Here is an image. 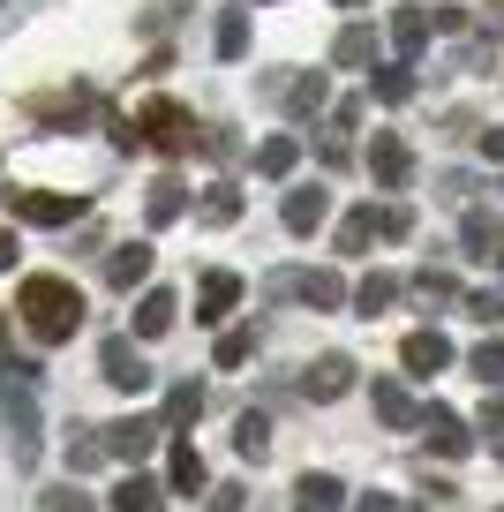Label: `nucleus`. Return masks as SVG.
I'll use <instances>...</instances> for the list:
<instances>
[{"label":"nucleus","instance_id":"1","mask_svg":"<svg viewBox=\"0 0 504 512\" xmlns=\"http://www.w3.org/2000/svg\"><path fill=\"white\" fill-rule=\"evenodd\" d=\"M196 113L181 106V98H143L136 113H113V144L121 151H136V144H151V151H166V159H181V151H196Z\"/></svg>","mask_w":504,"mask_h":512},{"label":"nucleus","instance_id":"2","mask_svg":"<svg viewBox=\"0 0 504 512\" xmlns=\"http://www.w3.org/2000/svg\"><path fill=\"white\" fill-rule=\"evenodd\" d=\"M16 317L31 324V339H46V347L76 339V324H83V294H76V279H53V272L23 279V294H16Z\"/></svg>","mask_w":504,"mask_h":512},{"label":"nucleus","instance_id":"3","mask_svg":"<svg viewBox=\"0 0 504 512\" xmlns=\"http://www.w3.org/2000/svg\"><path fill=\"white\" fill-rule=\"evenodd\" d=\"M166 437V422H151V415H121V422H106L98 430V445H106V460H151V445Z\"/></svg>","mask_w":504,"mask_h":512},{"label":"nucleus","instance_id":"4","mask_svg":"<svg viewBox=\"0 0 504 512\" xmlns=\"http://www.w3.org/2000/svg\"><path fill=\"white\" fill-rule=\"evenodd\" d=\"M8 211L31 226H76L83 219V196H61V189H16L8 196Z\"/></svg>","mask_w":504,"mask_h":512},{"label":"nucleus","instance_id":"5","mask_svg":"<svg viewBox=\"0 0 504 512\" xmlns=\"http://www.w3.org/2000/svg\"><path fill=\"white\" fill-rule=\"evenodd\" d=\"M301 392H309L316 407L347 400V392H354V362H347V354H316V362L301 369Z\"/></svg>","mask_w":504,"mask_h":512},{"label":"nucleus","instance_id":"6","mask_svg":"<svg viewBox=\"0 0 504 512\" xmlns=\"http://www.w3.org/2000/svg\"><path fill=\"white\" fill-rule=\"evenodd\" d=\"M98 369H106V384H121V392H151V362L136 354V339H106V347H98Z\"/></svg>","mask_w":504,"mask_h":512},{"label":"nucleus","instance_id":"7","mask_svg":"<svg viewBox=\"0 0 504 512\" xmlns=\"http://www.w3.org/2000/svg\"><path fill=\"white\" fill-rule=\"evenodd\" d=\"M151 264H158V256H151V241H121V249H113L106 256V287H143V279H151Z\"/></svg>","mask_w":504,"mask_h":512},{"label":"nucleus","instance_id":"8","mask_svg":"<svg viewBox=\"0 0 504 512\" xmlns=\"http://www.w3.org/2000/svg\"><path fill=\"white\" fill-rule=\"evenodd\" d=\"M286 294H301L309 309H347V279L339 272H286Z\"/></svg>","mask_w":504,"mask_h":512},{"label":"nucleus","instance_id":"9","mask_svg":"<svg viewBox=\"0 0 504 512\" xmlns=\"http://www.w3.org/2000/svg\"><path fill=\"white\" fill-rule=\"evenodd\" d=\"M422 445H429V452H444V460H459L474 437H467V422H459L452 407H429V415H422Z\"/></svg>","mask_w":504,"mask_h":512},{"label":"nucleus","instance_id":"10","mask_svg":"<svg viewBox=\"0 0 504 512\" xmlns=\"http://www.w3.org/2000/svg\"><path fill=\"white\" fill-rule=\"evenodd\" d=\"M459 241H467V256H474V264H497V256H504V219H497V211H467Z\"/></svg>","mask_w":504,"mask_h":512},{"label":"nucleus","instance_id":"11","mask_svg":"<svg viewBox=\"0 0 504 512\" xmlns=\"http://www.w3.org/2000/svg\"><path fill=\"white\" fill-rule=\"evenodd\" d=\"M264 91L279 98V106L294 113V121H309V113H316V106H324V98H331V91H324V76H294V83H286V76H271Z\"/></svg>","mask_w":504,"mask_h":512},{"label":"nucleus","instance_id":"12","mask_svg":"<svg viewBox=\"0 0 504 512\" xmlns=\"http://www.w3.org/2000/svg\"><path fill=\"white\" fill-rule=\"evenodd\" d=\"M369 174H377L384 189H407V174H414V151L399 144V136H377V144H369Z\"/></svg>","mask_w":504,"mask_h":512},{"label":"nucleus","instance_id":"13","mask_svg":"<svg viewBox=\"0 0 504 512\" xmlns=\"http://www.w3.org/2000/svg\"><path fill=\"white\" fill-rule=\"evenodd\" d=\"M279 219H286V234H316V226L331 219V196H324V189H286V211H279Z\"/></svg>","mask_w":504,"mask_h":512},{"label":"nucleus","instance_id":"14","mask_svg":"<svg viewBox=\"0 0 504 512\" xmlns=\"http://www.w3.org/2000/svg\"><path fill=\"white\" fill-rule=\"evenodd\" d=\"M399 362H407L414 377H437V369L452 362V339H444V332H407V347H399Z\"/></svg>","mask_w":504,"mask_h":512},{"label":"nucleus","instance_id":"15","mask_svg":"<svg viewBox=\"0 0 504 512\" xmlns=\"http://www.w3.org/2000/svg\"><path fill=\"white\" fill-rule=\"evenodd\" d=\"M174 317H181V302H174L166 287H151V294L136 302V332H143V339H166V332H174Z\"/></svg>","mask_w":504,"mask_h":512},{"label":"nucleus","instance_id":"16","mask_svg":"<svg viewBox=\"0 0 504 512\" xmlns=\"http://www.w3.org/2000/svg\"><path fill=\"white\" fill-rule=\"evenodd\" d=\"M369 400H377V422H392V430H414V422H422V407L407 400V384H392V377H377Z\"/></svg>","mask_w":504,"mask_h":512},{"label":"nucleus","instance_id":"17","mask_svg":"<svg viewBox=\"0 0 504 512\" xmlns=\"http://www.w3.org/2000/svg\"><path fill=\"white\" fill-rule=\"evenodd\" d=\"M166 482H174V490H204V482H211L204 452H196L189 437H174V452H166Z\"/></svg>","mask_w":504,"mask_h":512},{"label":"nucleus","instance_id":"18","mask_svg":"<svg viewBox=\"0 0 504 512\" xmlns=\"http://www.w3.org/2000/svg\"><path fill=\"white\" fill-rule=\"evenodd\" d=\"M234 302H241V279H234V272H211L204 287H196V317H204V324H219Z\"/></svg>","mask_w":504,"mask_h":512},{"label":"nucleus","instance_id":"19","mask_svg":"<svg viewBox=\"0 0 504 512\" xmlns=\"http://www.w3.org/2000/svg\"><path fill=\"white\" fill-rule=\"evenodd\" d=\"M31 113H38V121H68V128H76V121L98 113V98L91 91H61V98H31Z\"/></svg>","mask_w":504,"mask_h":512},{"label":"nucleus","instance_id":"20","mask_svg":"<svg viewBox=\"0 0 504 512\" xmlns=\"http://www.w3.org/2000/svg\"><path fill=\"white\" fill-rule=\"evenodd\" d=\"M294 505L301 512H339V505H347V482H339V475H301Z\"/></svg>","mask_w":504,"mask_h":512},{"label":"nucleus","instance_id":"21","mask_svg":"<svg viewBox=\"0 0 504 512\" xmlns=\"http://www.w3.org/2000/svg\"><path fill=\"white\" fill-rule=\"evenodd\" d=\"M392 46H399V61H414L429 46V8H392Z\"/></svg>","mask_w":504,"mask_h":512},{"label":"nucleus","instance_id":"22","mask_svg":"<svg viewBox=\"0 0 504 512\" xmlns=\"http://www.w3.org/2000/svg\"><path fill=\"white\" fill-rule=\"evenodd\" d=\"M196 415H204V392H196V384H174V392H166V437H181V430H196Z\"/></svg>","mask_w":504,"mask_h":512},{"label":"nucleus","instance_id":"23","mask_svg":"<svg viewBox=\"0 0 504 512\" xmlns=\"http://www.w3.org/2000/svg\"><path fill=\"white\" fill-rule=\"evenodd\" d=\"M347 302H354V309H362V317H384V309H392V302H399V279H392V272H369V279H362V287H354V294H347Z\"/></svg>","mask_w":504,"mask_h":512},{"label":"nucleus","instance_id":"24","mask_svg":"<svg viewBox=\"0 0 504 512\" xmlns=\"http://www.w3.org/2000/svg\"><path fill=\"white\" fill-rule=\"evenodd\" d=\"M113 512H166V490H158L151 475H128L121 490H113Z\"/></svg>","mask_w":504,"mask_h":512},{"label":"nucleus","instance_id":"25","mask_svg":"<svg viewBox=\"0 0 504 512\" xmlns=\"http://www.w3.org/2000/svg\"><path fill=\"white\" fill-rule=\"evenodd\" d=\"M369 91L384 98V106H407L414 98V68L407 61H392V68H377V76H369Z\"/></svg>","mask_w":504,"mask_h":512},{"label":"nucleus","instance_id":"26","mask_svg":"<svg viewBox=\"0 0 504 512\" xmlns=\"http://www.w3.org/2000/svg\"><path fill=\"white\" fill-rule=\"evenodd\" d=\"M369 53H377V31H369V23H354V31H339V46H331V61H339V68H362Z\"/></svg>","mask_w":504,"mask_h":512},{"label":"nucleus","instance_id":"27","mask_svg":"<svg viewBox=\"0 0 504 512\" xmlns=\"http://www.w3.org/2000/svg\"><path fill=\"white\" fill-rule=\"evenodd\" d=\"M181 211H189V189H181V181L166 174V181H158V189H151V226H174Z\"/></svg>","mask_w":504,"mask_h":512},{"label":"nucleus","instance_id":"28","mask_svg":"<svg viewBox=\"0 0 504 512\" xmlns=\"http://www.w3.org/2000/svg\"><path fill=\"white\" fill-rule=\"evenodd\" d=\"M204 219L211 226H234L241 219V189H234V181H211V189H204Z\"/></svg>","mask_w":504,"mask_h":512},{"label":"nucleus","instance_id":"29","mask_svg":"<svg viewBox=\"0 0 504 512\" xmlns=\"http://www.w3.org/2000/svg\"><path fill=\"white\" fill-rule=\"evenodd\" d=\"M294 159H301V144H294V136H271V144L256 151V174H271V181H279V174H294Z\"/></svg>","mask_w":504,"mask_h":512},{"label":"nucleus","instance_id":"30","mask_svg":"<svg viewBox=\"0 0 504 512\" xmlns=\"http://www.w3.org/2000/svg\"><path fill=\"white\" fill-rule=\"evenodd\" d=\"M467 362H474V377H482L489 392H504V339H482V347H474Z\"/></svg>","mask_w":504,"mask_h":512},{"label":"nucleus","instance_id":"31","mask_svg":"<svg viewBox=\"0 0 504 512\" xmlns=\"http://www.w3.org/2000/svg\"><path fill=\"white\" fill-rule=\"evenodd\" d=\"M369 241H377V211H354V219L339 226V256H362Z\"/></svg>","mask_w":504,"mask_h":512},{"label":"nucleus","instance_id":"32","mask_svg":"<svg viewBox=\"0 0 504 512\" xmlns=\"http://www.w3.org/2000/svg\"><path fill=\"white\" fill-rule=\"evenodd\" d=\"M211 46H219V61H241V53H249V16H219V38H211Z\"/></svg>","mask_w":504,"mask_h":512},{"label":"nucleus","instance_id":"33","mask_svg":"<svg viewBox=\"0 0 504 512\" xmlns=\"http://www.w3.org/2000/svg\"><path fill=\"white\" fill-rule=\"evenodd\" d=\"M234 445H241V460H264V452H271V422H264V415H241Z\"/></svg>","mask_w":504,"mask_h":512},{"label":"nucleus","instance_id":"34","mask_svg":"<svg viewBox=\"0 0 504 512\" xmlns=\"http://www.w3.org/2000/svg\"><path fill=\"white\" fill-rule=\"evenodd\" d=\"M414 294H422L429 309L437 302H459V287H452V272H414Z\"/></svg>","mask_w":504,"mask_h":512},{"label":"nucleus","instance_id":"35","mask_svg":"<svg viewBox=\"0 0 504 512\" xmlns=\"http://www.w3.org/2000/svg\"><path fill=\"white\" fill-rule=\"evenodd\" d=\"M98 460H106V445H98V437H68V475H91Z\"/></svg>","mask_w":504,"mask_h":512},{"label":"nucleus","instance_id":"36","mask_svg":"<svg viewBox=\"0 0 504 512\" xmlns=\"http://www.w3.org/2000/svg\"><path fill=\"white\" fill-rule=\"evenodd\" d=\"M377 234H384V241H407V234H414V211H407V204H384V211H377Z\"/></svg>","mask_w":504,"mask_h":512},{"label":"nucleus","instance_id":"37","mask_svg":"<svg viewBox=\"0 0 504 512\" xmlns=\"http://www.w3.org/2000/svg\"><path fill=\"white\" fill-rule=\"evenodd\" d=\"M249 354H256V332H226L219 339V369H241Z\"/></svg>","mask_w":504,"mask_h":512},{"label":"nucleus","instance_id":"38","mask_svg":"<svg viewBox=\"0 0 504 512\" xmlns=\"http://www.w3.org/2000/svg\"><path fill=\"white\" fill-rule=\"evenodd\" d=\"M482 437H489V452H497V460H504V392H497V400H489V415H482Z\"/></svg>","mask_w":504,"mask_h":512},{"label":"nucleus","instance_id":"39","mask_svg":"<svg viewBox=\"0 0 504 512\" xmlns=\"http://www.w3.org/2000/svg\"><path fill=\"white\" fill-rule=\"evenodd\" d=\"M467 317H482V324H504V294H467Z\"/></svg>","mask_w":504,"mask_h":512},{"label":"nucleus","instance_id":"40","mask_svg":"<svg viewBox=\"0 0 504 512\" xmlns=\"http://www.w3.org/2000/svg\"><path fill=\"white\" fill-rule=\"evenodd\" d=\"M211 512H241V482H219V490H211Z\"/></svg>","mask_w":504,"mask_h":512},{"label":"nucleus","instance_id":"41","mask_svg":"<svg viewBox=\"0 0 504 512\" xmlns=\"http://www.w3.org/2000/svg\"><path fill=\"white\" fill-rule=\"evenodd\" d=\"M46 512H91V505H83L76 490H53V497H46Z\"/></svg>","mask_w":504,"mask_h":512},{"label":"nucleus","instance_id":"42","mask_svg":"<svg viewBox=\"0 0 504 512\" xmlns=\"http://www.w3.org/2000/svg\"><path fill=\"white\" fill-rule=\"evenodd\" d=\"M16 256H23V241H16V234H0V272H16Z\"/></svg>","mask_w":504,"mask_h":512},{"label":"nucleus","instance_id":"43","mask_svg":"<svg viewBox=\"0 0 504 512\" xmlns=\"http://www.w3.org/2000/svg\"><path fill=\"white\" fill-rule=\"evenodd\" d=\"M482 159H489V166L504 159V128H489V136H482Z\"/></svg>","mask_w":504,"mask_h":512},{"label":"nucleus","instance_id":"44","mask_svg":"<svg viewBox=\"0 0 504 512\" xmlns=\"http://www.w3.org/2000/svg\"><path fill=\"white\" fill-rule=\"evenodd\" d=\"M354 512H399V497H384V490H377V497H362Z\"/></svg>","mask_w":504,"mask_h":512},{"label":"nucleus","instance_id":"45","mask_svg":"<svg viewBox=\"0 0 504 512\" xmlns=\"http://www.w3.org/2000/svg\"><path fill=\"white\" fill-rule=\"evenodd\" d=\"M339 8H362V0H339Z\"/></svg>","mask_w":504,"mask_h":512},{"label":"nucleus","instance_id":"46","mask_svg":"<svg viewBox=\"0 0 504 512\" xmlns=\"http://www.w3.org/2000/svg\"><path fill=\"white\" fill-rule=\"evenodd\" d=\"M489 8H504V0H489Z\"/></svg>","mask_w":504,"mask_h":512}]
</instances>
